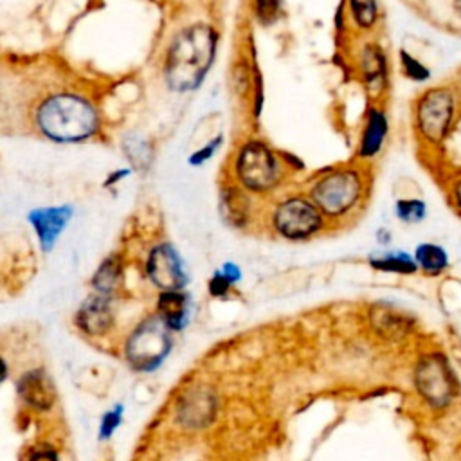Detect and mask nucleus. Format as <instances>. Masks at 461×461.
I'll list each match as a JSON object with an SVG mask.
<instances>
[{
  "label": "nucleus",
  "instance_id": "obj_12",
  "mask_svg": "<svg viewBox=\"0 0 461 461\" xmlns=\"http://www.w3.org/2000/svg\"><path fill=\"white\" fill-rule=\"evenodd\" d=\"M387 133H389V119L385 110L382 106H369L366 112L364 126L358 139V148H357L358 158L369 160L376 157L385 144Z\"/></svg>",
  "mask_w": 461,
  "mask_h": 461
},
{
  "label": "nucleus",
  "instance_id": "obj_6",
  "mask_svg": "<svg viewBox=\"0 0 461 461\" xmlns=\"http://www.w3.org/2000/svg\"><path fill=\"white\" fill-rule=\"evenodd\" d=\"M173 348L171 330L158 315L144 319L128 337L126 358L135 371H155Z\"/></svg>",
  "mask_w": 461,
  "mask_h": 461
},
{
  "label": "nucleus",
  "instance_id": "obj_18",
  "mask_svg": "<svg viewBox=\"0 0 461 461\" xmlns=\"http://www.w3.org/2000/svg\"><path fill=\"white\" fill-rule=\"evenodd\" d=\"M369 265L375 270L391 274H414L418 270L416 261L405 250H384L369 256Z\"/></svg>",
  "mask_w": 461,
  "mask_h": 461
},
{
  "label": "nucleus",
  "instance_id": "obj_28",
  "mask_svg": "<svg viewBox=\"0 0 461 461\" xmlns=\"http://www.w3.org/2000/svg\"><path fill=\"white\" fill-rule=\"evenodd\" d=\"M220 144H221V135H218L216 139L209 140L205 146H202L200 149H196V151L189 157V164H193V166H200V164L207 162V160H209V158L218 151Z\"/></svg>",
  "mask_w": 461,
  "mask_h": 461
},
{
  "label": "nucleus",
  "instance_id": "obj_26",
  "mask_svg": "<svg viewBox=\"0 0 461 461\" xmlns=\"http://www.w3.org/2000/svg\"><path fill=\"white\" fill-rule=\"evenodd\" d=\"M400 67L403 76H407L412 81H427L430 77L429 67H425L420 59L411 56L407 50H400Z\"/></svg>",
  "mask_w": 461,
  "mask_h": 461
},
{
  "label": "nucleus",
  "instance_id": "obj_9",
  "mask_svg": "<svg viewBox=\"0 0 461 461\" xmlns=\"http://www.w3.org/2000/svg\"><path fill=\"white\" fill-rule=\"evenodd\" d=\"M146 274L149 281L164 290H184L187 285V270L180 252L171 243H158L146 259Z\"/></svg>",
  "mask_w": 461,
  "mask_h": 461
},
{
  "label": "nucleus",
  "instance_id": "obj_23",
  "mask_svg": "<svg viewBox=\"0 0 461 461\" xmlns=\"http://www.w3.org/2000/svg\"><path fill=\"white\" fill-rule=\"evenodd\" d=\"M122 149H124L128 160L133 164V167H140L142 169L151 160V149H149L148 142L142 140L137 135L126 137L124 142H122Z\"/></svg>",
  "mask_w": 461,
  "mask_h": 461
},
{
  "label": "nucleus",
  "instance_id": "obj_31",
  "mask_svg": "<svg viewBox=\"0 0 461 461\" xmlns=\"http://www.w3.org/2000/svg\"><path fill=\"white\" fill-rule=\"evenodd\" d=\"M7 376V366H5V362H4V358L0 357V384L4 382V378Z\"/></svg>",
  "mask_w": 461,
  "mask_h": 461
},
{
  "label": "nucleus",
  "instance_id": "obj_25",
  "mask_svg": "<svg viewBox=\"0 0 461 461\" xmlns=\"http://www.w3.org/2000/svg\"><path fill=\"white\" fill-rule=\"evenodd\" d=\"M252 11H254V18L263 27H268L281 18L283 0H252Z\"/></svg>",
  "mask_w": 461,
  "mask_h": 461
},
{
  "label": "nucleus",
  "instance_id": "obj_15",
  "mask_svg": "<svg viewBox=\"0 0 461 461\" xmlns=\"http://www.w3.org/2000/svg\"><path fill=\"white\" fill-rule=\"evenodd\" d=\"M18 394L20 398L38 411H47L54 405L56 400V387L50 380V376L43 369H32L27 371L18 380Z\"/></svg>",
  "mask_w": 461,
  "mask_h": 461
},
{
  "label": "nucleus",
  "instance_id": "obj_1",
  "mask_svg": "<svg viewBox=\"0 0 461 461\" xmlns=\"http://www.w3.org/2000/svg\"><path fill=\"white\" fill-rule=\"evenodd\" d=\"M218 49V32L209 23H193L182 29L171 41L164 77L171 90H196L211 70Z\"/></svg>",
  "mask_w": 461,
  "mask_h": 461
},
{
  "label": "nucleus",
  "instance_id": "obj_7",
  "mask_svg": "<svg viewBox=\"0 0 461 461\" xmlns=\"http://www.w3.org/2000/svg\"><path fill=\"white\" fill-rule=\"evenodd\" d=\"M272 227L286 240H306L324 227V214L310 198L294 194L274 207Z\"/></svg>",
  "mask_w": 461,
  "mask_h": 461
},
{
  "label": "nucleus",
  "instance_id": "obj_22",
  "mask_svg": "<svg viewBox=\"0 0 461 461\" xmlns=\"http://www.w3.org/2000/svg\"><path fill=\"white\" fill-rule=\"evenodd\" d=\"M240 277H241V272L234 263L221 265V268L216 270L212 274V277L209 279V285H207L209 294L212 297H225L229 294L230 286L240 281Z\"/></svg>",
  "mask_w": 461,
  "mask_h": 461
},
{
  "label": "nucleus",
  "instance_id": "obj_29",
  "mask_svg": "<svg viewBox=\"0 0 461 461\" xmlns=\"http://www.w3.org/2000/svg\"><path fill=\"white\" fill-rule=\"evenodd\" d=\"M27 461H59L58 454L50 448H40L29 456Z\"/></svg>",
  "mask_w": 461,
  "mask_h": 461
},
{
  "label": "nucleus",
  "instance_id": "obj_11",
  "mask_svg": "<svg viewBox=\"0 0 461 461\" xmlns=\"http://www.w3.org/2000/svg\"><path fill=\"white\" fill-rule=\"evenodd\" d=\"M76 324L83 333L90 337L104 335L113 324L110 295H103L97 292L88 295L77 310Z\"/></svg>",
  "mask_w": 461,
  "mask_h": 461
},
{
  "label": "nucleus",
  "instance_id": "obj_20",
  "mask_svg": "<svg viewBox=\"0 0 461 461\" xmlns=\"http://www.w3.org/2000/svg\"><path fill=\"white\" fill-rule=\"evenodd\" d=\"M121 279H122L121 263H119V259L115 256H112V258H106L99 265V268H97V272H95V276L92 279V285H94L97 294L112 295L117 290V286L121 285Z\"/></svg>",
  "mask_w": 461,
  "mask_h": 461
},
{
  "label": "nucleus",
  "instance_id": "obj_14",
  "mask_svg": "<svg viewBox=\"0 0 461 461\" xmlns=\"http://www.w3.org/2000/svg\"><path fill=\"white\" fill-rule=\"evenodd\" d=\"M176 414L187 429L205 427L214 414V396L205 387H193L182 396Z\"/></svg>",
  "mask_w": 461,
  "mask_h": 461
},
{
  "label": "nucleus",
  "instance_id": "obj_5",
  "mask_svg": "<svg viewBox=\"0 0 461 461\" xmlns=\"http://www.w3.org/2000/svg\"><path fill=\"white\" fill-rule=\"evenodd\" d=\"M456 106L457 94L450 85H436L423 90L412 110L416 133L429 144H439L454 124Z\"/></svg>",
  "mask_w": 461,
  "mask_h": 461
},
{
  "label": "nucleus",
  "instance_id": "obj_30",
  "mask_svg": "<svg viewBox=\"0 0 461 461\" xmlns=\"http://www.w3.org/2000/svg\"><path fill=\"white\" fill-rule=\"evenodd\" d=\"M452 198H454V203L457 207V211L461 212V178L454 182L452 185Z\"/></svg>",
  "mask_w": 461,
  "mask_h": 461
},
{
  "label": "nucleus",
  "instance_id": "obj_21",
  "mask_svg": "<svg viewBox=\"0 0 461 461\" xmlns=\"http://www.w3.org/2000/svg\"><path fill=\"white\" fill-rule=\"evenodd\" d=\"M346 2H348L351 22L355 23L357 29L371 31L376 25L380 18L378 0H346Z\"/></svg>",
  "mask_w": 461,
  "mask_h": 461
},
{
  "label": "nucleus",
  "instance_id": "obj_32",
  "mask_svg": "<svg viewBox=\"0 0 461 461\" xmlns=\"http://www.w3.org/2000/svg\"><path fill=\"white\" fill-rule=\"evenodd\" d=\"M452 7H454V11L461 16V0H452Z\"/></svg>",
  "mask_w": 461,
  "mask_h": 461
},
{
  "label": "nucleus",
  "instance_id": "obj_2",
  "mask_svg": "<svg viewBox=\"0 0 461 461\" xmlns=\"http://www.w3.org/2000/svg\"><path fill=\"white\" fill-rule=\"evenodd\" d=\"M36 124L54 142H81L97 131L99 115L81 95L56 94L40 104Z\"/></svg>",
  "mask_w": 461,
  "mask_h": 461
},
{
  "label": "nucleus",
  "instance_id": "obj_13",
  "mask_svg": "<svg viewBox=\"0 0 461 461\" xmlns=\"http://www.w3.org/2000/svg\"><path fill=\"white\" fill-rule=\"evenodd\" d=\"M357 59V74L367 88H384L389 65L385 50L376 41H364L362 47L355 54Z\"/></svg>",
  "mask_w": 461,
  "mask_h": 461
},
{
  "label": "nucleus",
  "instance_id": "obj_27",
  "mask_svg": "<svg viewBox=\"0 0 461 461\" xmlns=\"http://www.w3.org/2000/svg\"><path fill=\"white\" fill-rule=\"evenodd\" d=\"M122 421V405H115L113 409L106 411L99 423V439L106 441L112 438V434L119 429Z\"/></svg>",
  "mask_w": 461,
  "mask_h": 461
},
{
  "label": "nucleus",
  "instance_id": "obj_19",
  "mask_svg": "<svg viewBox=\"0 0 461 461\" xmlns=\"http://www.w3.org/2000/svg\"><path fill=\"white\" fill-rule=\"evenodd\" d=\"M416 267L421 268L425 274L436 276L441 274L448 267V254L443 247L436 243H421L414 250Z\"/></svg>",
  "mask_w": 461,
  "mask_h": 461
},
{
  "label": "nucleus",
  "instance_id": "obj_3",
  "mask_svg": "<svg viewBox=\"0 0 461 461\" xmlns=\"http://www.w3.org/2000/svg\"><path fill=\"white\" fill-rule=\"evenodd\" d=\"M283 158L265 140L250 137L241 142L234 155V176L249 193H268L283 178Z\"/></svg>",
  "mask_w": 461,
  "mask_h": 461
},
{
  "label": "nucleus",
  "instance_id": "obj_4",
  "mask_svg": "<svg viewBox=\"0 0 461 461\" xmlns=\"http://www.w3.org/2000/svg\"><path fill=\"white\" fill-rule=\"evenodd\" d=\"M366 191L360 169L342 166L322 173L310 187V200L326 216H344L357 207Z\"/></svg>",
  "mask_w": 461,
  "mask_h": 461
},
{
  "label": "nucleus",
  "instance_id": "obj_10",
  "mask_svg": "<svg viewBox=\"0 0 461 461\" xmlns=\"http://www.w3.org/2000/svg\"><path fill=\"white\" fill-rule=\"evenodd\" d=\"M70 218H72V207L70 205L38 207V209H32L27 214V220L31 221L43 252L52 250V247L56 245L58 238L65 230Z\"/></svg>",
  "mask_w": 461,
  "mask_h": 461
},
{
  "label": "nucleus",
  "instance_id": "obj_24",
  "mask_svg": "<svg viewBox=\"0 0 461 461\" xmlns=\"http://www.w3.org/2000/svg\"><path fill=\"white\" fill-rule=\"evenodd\" d=\"M394 214L405 223H420L427 216V205L418 198H400L394 203Z\"/></svg>",
  "mask_w": 461,
  "mask_h": 461
},
{
  "label": "nucleus",
  "instance_id": "obj_8",
  "mask_svg": "<svg viewBox=\"0 0 461 461\" xmlns=\"http://www.w3.org/2000/svg\"><path fill=\"white\" fill-rule=\"evenodd\" d=\"M414 384L418 393L432 407H445L450 403L457 389L456 375L441 353L421 357L414 369Z\"/></svg>",
  "mask_w": 461,
  "mask_h": 461
},
{
  "label": "nucleus",
  "instance_id": "obj_17",
  "mask_svg": "<svg viewBox=\"0 0 461 461\" xmlns=\"http://www.w3.org/2000/svg\"><path fill=\"white\" fill-rule=\"evenodd\" d=\"M220 211L227 225H232V227L247 225L249 214H250V200L247 191L238 184L227 185L220 196Z\"/></svg>",
  "mask_w": 461,
  "mask_h": 461
},
{
  "label": "nucleus",
  "instance_id": "obj_16",
  "mask_svg": "<svg viewBox=\"0 0 461 461\" xmlns=\"http://www.w3.org/2000/svg\"><path fill=\"white\" fill-rule=\"evenodd\" d=\"M157 315L171 331L184 330L193 315V301L184 290H164L157 299Z\"/></svg>",
  "mask_w": 461,
  "mask_h": 461
}]
</instances>
